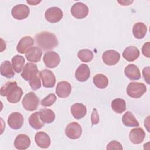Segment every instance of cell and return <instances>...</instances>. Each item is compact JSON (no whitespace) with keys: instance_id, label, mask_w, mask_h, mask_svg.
<instances>
[{"instance_id":"cell-7","label":"cell","mask_w":150,"mask_h":150,"mask_svg":"<svg viewBox=\"0 0 150 150\" xmlns=\"http://www.w3.org/2000/svg\"><path fill=\"white\" fill-rule=\"evenodd\" d=\"M63 11L58 7L53 6L48 8L45 13V17L47 21L50 23H56L63 18Z\"/></svg>"},{"instance_id":"cell-8","label":"cell","mask_w":150,"mask_h":150,"mask_svg":"<svg viewBox=\"0 0 150 150\" xmlns=\"http://www.w3.org/2000/svg\"><path fill=\"white\" fill-rule=\"evenodd\" d=\"M29 8L24 4H19L13 6L11 11L12 16L17 20L26 19L29 15Z\"/></svg>"},{"instance_id":"cell-32","label":"cell","mask_w":150,"mask_h":150,"mask_svg":"<svg viewBox=\"0 0 150 150\" xmlns=\"http://www.w3.org/2000/svg\"><path fill=\"white\" fill-rule=\"evenodd\" d=\"M79 59L84 62H89L91 61L93 58V53L91 50L84 49L80 50L77 53Z\"/></svg>"},{"instance_id":"cell-6","label":"cell","mask_w":150,"mask_h":150,"mask_svg":"<svg viewBox=\"0 0 150 150\" xmlns=\"http://www.w3.org/2000/svg\"><path fill=\"white\" fill-rule=\"evenodd\" d=\"M88 6L83 2H78L74 4L71 8V13L76 19H83L88 14Z\"/></svg>"},{"instance_id":"cell-31","label":"cell","mask_w":150,"mask_h":150,"mask_svg":"<svg viewBox=\"0 0 150 150\" xmlns=\"http://www.w3.org/2000/svg\"><path fill=\"white\" fill-rule=\"evenodd\" d=\"M93 80L94 85L100 89L106 88L108 84V78L103 74H97L95 75Z\"/></svg>"},{"instance_id":"cell-9","label":"cell","mask_w":150,"mask_h":150,"mask_svg":"<svg viewBox=\"0 0 150 150\" xmlns=\"http://www.w3.org/2000/svg\"><path fill=\"white\" fill-rule=\"evenodd\" d=\"M82 134V128L79 124L73 122L69 124L65 129L66 135L72 139H76L80 138Z\"/></svg>"},{"instance_id":"cell-20","label":"cell","mask_w":150,"mask_h":150,"mask_svg":"<svg viewBox=\"0 0 150 150\" xmlns=\"http://www.w3.org/2000/svg\"><path fill=\"white\" fill-rule=\"evenodd\" d=\"M145 137V133L141 128H136L132 129L129 134L130 141L135 144L141 143Z\"/></svg>"},{"instance_id":"cell-21","label":"cell","mask_w":150,"mask_h":150,"mask_svg":"<svg viewBox=\"0 0 150 150\" xmlns=\"http://www.w3.org/2000/svg\"><path fill=\"white\" fill-rule=\"evenodd\" d=\"M125 75L131 80H137L141 78L139 68L134 64H129L125 67Z\"/></svg>"},{"instance_id":"cell-19","label":"cell","mask_w":150,"mask_h":150,"mask_svg":"<svg viewBox=\"0 0 150 150\" xmlns=\"http://www.w3.org/2000/svg\"><path fill=\"white\" fill-rule=\"evenodd\" d=\"M30 145V138L25 134H19L14 141L15 147L20 150L26 149Z\"/></svg>"},{"instance_id":"cell-15","label":"cell","mask_w":150,"mask_h":150,"mask_svg":"<svg viewBox=\"0 0 150 150\" xmlns=\"http://www.w3.org/2000/svg\"><path fill=\"white\" fill-rule=\"evenodd\" d=\"M34 45V40L29 36L23 37L19 42L16 50L18 52L21 54L26 53V52Z\"/></svg>"},{"instance_id":"cell-22","label":"cell","mask_w":150,"mask_h":150,"mask_svg":"<svg viewBox=\"0 0 150 150\" xmlns=\"http://www.w3.org/2000/svg\"><path fill=\"white\" fill-rule=\"evenodd\" d=\"M139 56V51L138 49L134 46H131L126 47L123 53V57L128 62H133L138 58Z\"/></svg>"},{"instance_id":"cell-28","label":"cell","mask_w":150,"mask_h":150,"mask_svg":"<svg viewBox=\"0 0 150 150\" xmlns=\"http://www.w3.org/2000/svg\"><path fill=\"white\" fill-rule=\"evenodd\" d=\"M122 121L124 125L127 127H138L139 123L133 114L130 111H127L122 116Z\"/></svg>"},{"instance_id":"cell-40","label":"cell","mask_w":150,"mask_h":150,"mask_svg":"<svg viewBox=\"0 0 150 150\" xmlns=\"http://www.w3.org/2000/svg\"><path fill=\"white\" fill-rule=\"evenodd\" d=\"M118 2L121 4H122L125 3L123 5H129L132 2V1H118Z\"/></svg>"},{"instance_id":"cell-30","label":"cell","mask_w":150,"mask_h":150,"mask_svg":"<svg viewBox=\"0 0 150 150\" xmlns=\"http://www.w3.org/2000/svg\"><path fill=\"white\" fill-rule=\"evenodd\" d=\"M112 110L118 114H121L126 110V103L122 98H115L111 102Z\"/></svg>"},{"instance_id":"cell-11","label":"cell","mask_w":150,"mask_h":150,"mask_svg":"<svg viewBox=\"0 0 150 150\" xmlns=\"http://www.w3.org/2000/svg\"><path fill=\"white\" fill-rule=\"evenodd\" d=\"M39 76L42 80V84L44 87L51 88L54 86L56 78L52 71L48 69H44L39 73Z\"/></svg>"},{"instance_id":"cell-1","label":"cell","mask_w":150,"mask_h":150,"mask_svg":"<svg viewBox=\"0 0 150 150\" xmlns=\"http://www.w3.org/2000/svg\"><path fill=\"white\" fill-rule=\"evenodd\" d=\"M35 41L38 47L44 51H48L55 48L59 44L56 35L49 32H42L35 36Z\"/></svg>"},{"instance_id":"cell-14","label":"cell","mask_w":150,"mask_h":150,"mask_svg":"<svg viewBox=\"0 0 150 150\" xmlns=\"http://www.w3.org/2000/svg\"><path fill=\"white\" fill-rule=\"evenodd\" d=\"M71 91V84L66 81H62L57 83L56 93L60 98L67 97Z\"/></svg>"},{"instance_id":"cell-33","label":"cell","mask_w":150,"mask_h":150,"mask_svg":"<svg viewBox=\"0 0 150 150\" xmlns=\"http://www.w3.org/2000/svg\"><path fill=\"white\" fill-rule=\"evenodd\" d=\"M56 96L54 94H49L47 97L44 98L41 101V105L43 107H49L53 105L56 101Z\"/></svg>"},{"instance_id":"cell-39","label":"cell","mask_w":150,"mask_h":150,"mask_svg":"<svg viewBox=\"0 0 150 150\" xmlns=\"http://www.w3.org/2000/svg\"><path fill=\"white\" fill-rule=\"evenodd\" d=\"M26 2H27V3L31 5H36L40 3L41 1H27Z\"/></svg>"},{"instance_id":"cell-18","label":"cell","mask_w":150,"mask_h":150,"mask_svg":"<svg viewBox=\"0 0 150 150\" xmlns=\"http://www.w3.org/2000/svg\"><path fill=\"white\" fill-rule=\"evenodd\" d=\"M35 140L38 146L42 148H47L50 145V138L46 132L40 131L36 134Z\"/></svg>"},{"instance_id":"cell-35","label":"cell","mask_w":150,"mask_h":150,"mask_svg":"<svg viewBox=\"0 0 150 150\" xmlns=\"http://www.w3.org/2000/svg\"><path fill=\"white\" fill-rule=\"evenodd\" d=\"M122 146L121 144L117 141H112L110 142H109L107 145V149L111 150V149H119L122 150Z\"/></svg>"},{"instance_id":"cell-26","label":"cell","mask_w":150,"mask_h":150,"mask_svg":"<svg viewBox=\"0 0 150 150\" xmlns=\"http://www.w3.org/2000/svg\"><path fill=\"white\" fill-rule=\"evenodd\" d=\"M12 66L9 61H4L1 65V74L8 79L12 78L15 76V73Z\"/></svg>"},{"instance_id":"cell-34","label":"cell","mask_w":150,"mask_h":150,"mask_svg":"<svg viewBox=\"0 0 150 150\" xmlns=\"http://www.w3.org/2000/svg\"><path fill=\"white\" fill-rule=\"evenodd\" d=\"M40 76H38L33 80H30L29 82V85L32 90H36L41 87V81L40 79Z\"/></svg>"},{"instance_id":"cell-29","label":"cell","mask_w":150,"mask_h":150,"mask_svg":"<svg viewBox=\"0 0 150 150\" xmlns=\"http://www.w3.org/2000/svg\"><path fill=\"white\" fill-rule=\"evenodd\" d=\"M25 62V58L20 55H15L12 59V66L13 70L19 73L23 69V66Z\"/></svg>"},{"instance_id":"cell-16","label":"cell","mask_w":150,"mask_h":150,"mask_svg":"<svg viewBox=\"0 0 150 150\" xmlns=\"http://www.w3.org/2000/svg\"><path fill=\"white\" fill-rule=\"evenodd\" d=\"M90 70L89 67L86 64H81L75 72L76 79L80 82L87 81L90 77Z\"/></svg>"},{"instance_id":"cell-13","label":"cell","mask_w":150,"mask_h":150,"mask_svg":"<svg viewBox=\"0 0 150 150\" xmlns=\"http://www.w3.org/2000/svg\"><path fill=\"white\" fill-rule=\"evenodd\" d=\"M24 120L23 115L18 112H12L8 118V124L13 129H20L23 124Z\"/></svg>"},{"instance_id":"cell-36","label":"cell","mask_w":150,"mask_h":150,"mask_svg":"<svg viewBox=\"0 0 150 150\" xmlns=\"http://www.w3.org/2000/svg\"><path fill=\"white\" fill-rule=\"evenodd\" d=\"M142 54L147 57H150V43L149 42H147L145 44H144L142 47Z\"/></svg>"},{"instance_id":"cell-27","label":"cell","mask_w":150,"mask_h":150,"mask_svg":"<svg viewBox=\"0 0 150 150\" xmlns=\"http://www.w3.org/2000/svg\"><path fill=\"white\" fill-rule=\"evenodd\" d=\"M29 123L35 129H39L45 125V123L40 118L39 112H35L31 114L29 118Z\"/></svg>"},{"instance_id":"cell-25","label":"cell","mask_w":150,"mask_h":150,"mask_svg":"<svg viewBox=\"0 0 150 150\" xmlns=\"http://www.w3.org/2000/svg\"><path fill=\"white\" fill-rule=\"evenodd\" d=\"M41 120L46 124H50L54 121L55 119V114L53 110L49 108L40 109L39 111Z\"/></svg>"},{"instance_id":"cell-37","label":"cell","mask_w":150,"mask_h":150,"mask_svg":"<svg viewBox=\"0 0 150 150\" xmlns=\"http://www.w3.org/2000/svg\"><path fill=\"white\" fill-rule=\"evenodd\" d=\"M91 123L92 125H94V124H97L99 122V117H98V114L97 113V110L96 108L93 109V112L91 114Z\"/></svg>"},{"instance_id":"cell-3","label":"cell","mask_w":150,"mask_h":150,"mask_svg":"<svg viewBox=\"0 0 150 150\" xmlns=\"http://www.w3.org/2000/svg\"><path fill=\"white\" fill-rule=\"evenodd\" d=\"M146 91V87L142 83L131 82L127 87V94L134 98H140Z\"/></svg>"},{"instance_id":"cell-24","label":"cell","mask_w":150,"mask_h":150,"mask_svg":"<svg viewBox=\"0 0 150 150\" xmlns=\"http://www.w3.org/2000/svg\"><path fill=\"white\" fill-rule=\"evenodd\" d=\"M146 32L147 27L142 22H137L135 23L132 28V33L134 37L138 39L144 38Z\"/></svg>"},{"instance_id":"cell-17","label":"cell","mask_w":150,"mask_h":150,"mask_svg":"<svg viewBox=\"0 0 150 150\" xmlns=\"http://www.w3.org/2000/svg\"><path fill=\"white\" fill-rule=\"evenodd\" d=\"M42 55V51L39 47L33 46L30 47L25 53V56L27 60L30 62H39Z\"/></svg>"},{"instance_id":"cell-23","label":"cell","mask_w":150,"mask_h":150,"mask_svg":"<svg viewBox=\"0 0 150 150\" xmlns=\"http://www.w3.org/2000/svg\"><path fill=\"white\" fill-rule=\"evenodd\" d=\"M71 112L74 118L80 120L83 118L87 113L86 107L81 103H75L71 107Z\"/></svg>"},{"instance_id":"cell-2","label":"cell","mask_w":150,"mask_h":150,"mask_svg":"<svg viewBox=\"0 0 150 150\" xmlns=\"http://www.w3.org/2000/svg\"><path fill=\"white\" fill-rule=\"evenodd\" d=\"M22 94L23 91L18 86L16 81H8L1 88V95L6 97L8 101L11 103L19 102Z\"/></svg>"},{"instance_id":"cell-4","label":"cell","mask_w":150,"mask_h":150,"mask_svg":"<svg viewBox=\"0 0 150 150\" xmlns=\"http://www.w3.org/2000/svg\"><path fill=\"white\" fill-rule=\"evenodd\" d=\"M39 103V98L33 92L27 93L23 97L22 104L23 108L29 111H33L37 109Z\"/></svg>"},{"instance_id":"cell-10","label":"cell","mask_w":150,"mask_h":150,"mask_svg":"<svg viewBox=\"0 0 150 150\" xmlns=\"http://www.w3.org/2000/svg\"><path fill=\"white\" fill-rule=\"evenodd\" d=\"M43 60L46 66L49 68H54L60 62V58L59 54L53 51H49L45 53Z\"/></svg>"},{"instance_id":"cell-5","label":"cell","mask_w":150,"mask_h":150,"mask_svg":"<svg viewBox=\"0 0 150 150\" xmlns=\"http://www.w3.org/2000/svg\"><path fill=\"white\" fill-rule=\"evenodd\" d=\"M39 70L37 66L32 63H27L23 67L22 77L26 81H30L38 76Z\"/></svg>"},{"instance_id":"cell-38","label":"cell","mask_w":150,"mask_h":150,"mask_svg":"<svg viewBox=\"0 0 150 150\" xmlns=\"http://www.w3.org/2000/svg\"><path fill=\"white\" fill-rule=\"evenodd\" d=\"M149 67H146L144 68L142 70V74L143 77L145 79V81L148 83L149 84Z\"/></svg>"},{"instance_id":"cell-12","label":"cell","mask_w":150,"mask_h":150,"mask_svg":"<svg viewBox=\"0 0 150 150\" xmlns=\"http://www.w3.org/2000/svg\"><path fill=\"white\" fill-rule=\"evenodd\" d=\"M120 59V54L114 50L105 51L102 55L103 62L108 66H113L117 64Z\"/></svg>"}]
</instances>
